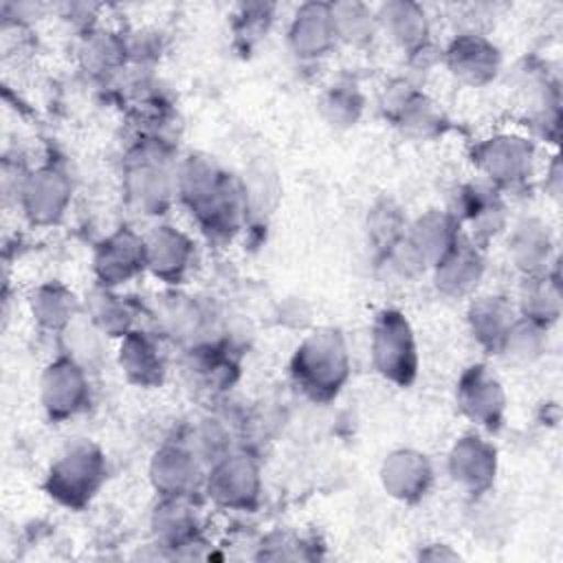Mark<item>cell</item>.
I'll return each instance as SVG.
<instances>
[{
	"label": "cell",
	"instance_id": "cell-1",
	"mask_svg": "<svg viewBox=\"0 0 563 563\" xmlns=\"http://www.w3.org/2000/svg\"><path fill=\"white\" fill-rule=\"evenodd\" d=\"M178 191L207 229L227 233L235 227L240 194L213 163L191 156L180 169Z\"/></svg>",
	"mask_w": 563,
	"mask_h": 563
},
{
	"label": "cell",
	"instance_id": "cell-2",
	"mask_svg": "<svg viewBox=\"0 0 563 563\" xmlns=\"http://www.w3.org/2000/svg\"><path fill=\"white\" fill-rule=\"evenodd\" d=\"M347 374L350 356L341 334L334 330H319L310 334L295 352L292 376L312 398L334 396Z\"/></svg>",
	"mask_w": 563,
	"mask_h": 563
},
{
	"label": "cell",
	"instance_id": "cell-3",
	"mask_svg": "<svg viewBox=\"0 0 563 563\" xmlns=\"http://www.w3.org/2000/svg\"><path fill=\"white\" fill-rule=\"evenodd\" d=\"M372 358L378 374L396 385L413 380L418 369L416 339L407 319L396 310H383L372 328Z\"/></svg>",
	"mask_w": 563,
	"mask_h": 563
},
{
	"label": "cell",
	"instance_id": "cell-4",
	"mask_svg": "<svg viewBox=\"0 0 563 563\" xmlns=\"http://www.w3.org/2000/svg\"><path fill=\"white\" fill-rule=\"evenodd\" d=\"M106 477L103 455L92 444H75L68 449L48 473V493L66 504L81 506L99 490Z\"/></svg>",
	"mask_w": 563,
	"mask_h": 563
},
{
	"label": "cell",
	"instance_id": "cell-5",
	"mask_svg": "<svg viewBox=\"0 0 563 563\" xmlns=\"http://www.w3.org/2000/svg\"><path fill=\"white\" fill-rule=\"evenodd\" d=\"M88 376L86 367L59 356L46 365L40 380V398L51 418L64 420L86 407L88 400Z\"/></svg>",
	"mask_w": 563,
	"mask_h": 563
},
{
	"label": "cell",
	"instance_id": "cell-6",
	"mask_svg": "<svg viewBox=\"0 0 563 563\" xmlns=\"http://www.w3.org/2000/svg\"><path fill=\"white\" fill-rule=\"evenodd\" d=\"M18 200L22 213L33 224H51L64 213L70 200V183L57 169L42 167L20 180Z\"/></svg>",
	"mask_w": 563,
	"mask_h": 563
},
{
	"label": "cell",
	"instance_id": "cell-7",
	"mask_svg": "<svg viewBox=\"0 0 563 563\" xmlns=\"http://www.w3.org/2000/svg\"><path fill=\"white\" fill-rule=\"evenodd\" d=\"M207 490L216 501L224 506H249L260 493L257 464L246 453H227L211 464L207 475Z\"/></svg>",
	"mask_w": 563,
	"mask_h": 563
},
{
	"label": "cell",
	"instance_id": "cell-8",
	"mask_svg": "<svg viewBox=\"0 0 563 563\" xmlns=\"http://www.w3.org/2000/svg\"><path fill=\"white\" fill-rule=\"evenodd\" d=\"M475 161L479 172L495 185H515L530 174L532 147L526 139L512 134H497L486 139L477 152Z\"/></svg>",
	"mask_w": 563,
	"mask_h": 563
},
{
	"label": "cell",
	"instance_id": "cell-9",
	"mask_svg": "<svg viewBox=\"0 0 563 563\" xmlns=\"http://www.w3.org/2000/svg\"><path fill=\"white\" fill-rule=\"evenodd\" d=\"M444 62L455 79L471 86H484L499 70V51L484 35L468 31L451 40L444 51Z\"/></svg>",
	"mask_w": 563,
	"mask_h": 563
},
{
	"label": "cell",
	"instance_id": "cell-10",
	"mask_svg": "<svg viewBox=\"0 0 563 563\" xmlns=\"http://www.w3.org/2000/svg\"><path fill=\"white\" fill-rule=\"evenodd\" d=\"M143 268H147L145 238L128 229L106 238L95 253V273L106 288L125 284Z\"/></svg>",
	"mask_w": 563,
	"mask_h": 563
},
{
	"label": "cell",
	"instance_id": "cell-11",
	"mask_svg": "<svg viewBox=\"0 0 563 563\" xmlns=\"http://www.w3.org/2000/svg\"><path fill=\"white\" fill-rule=\"evenodd\" d=\"M457 400L462 411L477 424L495 429L504 416L506 396L501 383L482 365L471 367L457 387Z\"/></svg>",
	"mask_w": 563,
	"mask_h": 563
},
{
	"label": "cell",
	"instance_id": "cell-12",
	"mask_svg": "<svg viewBox=\"0 0 563 563\" xmlns=\"http://www.w3.org/2000/svg\"><path fill=\"white\" fill-rule=\"evenodd\" d=\"M288 42L297 57L314 59L325 55L339 40L330 13V4L306 2L301 4L290 22Z\"/></svg>",
	"mask_w": 563,
	"mask_h": 563
},
{
	"label": "cell",
	"instance_id": "cell-13",
	"mask_svg": "<svg viewBox=\"0 0 563 563\" xmlns=\"http://www.w3.org/2000/svg\"><path fill=\"white\" fill-rule=\"evenodd\" d=\"M495 449L479 435H464L451 449V477L468 493H484L495 479Z\"/></svg>",
	"mask_w": 563,
	"mask_h": 563
},
{
	"label": "cell",
	"instance_id": "cell-14",
	"mask_svg": "<svg viewBox=\"0 0 563 563\" xmlns=\"http://www.w3.org/2000/svg\"><path fill=\"white\" fill-rule=\"evenodd\" d=\"M150 477L163 497H189L202 479L200 457L187 446H163L152 460Z\"/></svg>",
	"mask_w": 563,
	"mask_h": 563
},
{
	"label": "cell",
	"instance_id": "cell-15",
	"mask_svg": "<svg viewBox=\"0 0 563 563\" xmlns=\"http://www.w3.org/2000/svg\"><path fill=\"white\" fill-rule=\"evenodd\" d=\"M433 471L429 460L411 449H400L394 451L380 471V479L385 490H389V495L402 499V501H411L418 499L427 493L429 484H431Z\"/></svg>",
	"mask_w": 563,
	"mask_h": 563
},
{
	"label": "cell",
	"instance_id": "cell-16",
	"mask_svg": "<svg viewBox=\"0 0 563 563\" xmlns=\"http://www.w3.org/2000/svg\"><path fill=\"white\" fill-rule=\"evenodd\" d=\"M378 26L405 51L416 53L429 46V15L424 7L407 0L385 2L376 11Z\"/></svg>",
	"mask_w": 563,
	"mask_h": 563
},
{
	"label": "cell",
	"instance_id": "cell-17",
	"mask_svg": "<svg viewBox=\"0 0 563 563\" xmlns=\"http://www.w3.org/2000/svg\"><path fill=\"white\" fill-rule=\"evenodd\" d=\"M145 257L147 268L167 279H180L183 273L189 268V262L194 257V244L191 240L176 231L174 227H156L145 238Z\"/></svg>",
	"mask_w": 563,
	"mask_h": 563
},
{
	"label": "cell",
	"instance_id": "cell-18",
	"mask_svg": "<svg viewBox=\"0 0 563 563\" xmlns=\"http://www.w3.org/2000/svg\"><path fill=\"white\" fill-rule=\"evenodd\" d=\"M174 189L176 183H172L165 169L154 161H139L134 167H130L125 178V194L130 205L139 213L147 216L163 213Z\"/></svg>",
	"mask_w": 563,
	"mask_h": 563
},
{
	"label": "cell",
	"instance_id": "cell-19",
	"mask_svg": "<svg viewBox=\"0 0 563 563\" xmlns=\"http://www.w3.org/2000/svg\"><path fill=\"white\" fill-rule=\"evenodd\" d=\"M457 229L460 222L455 216L429 211L411 227V231L407 233V242L422 260V264L435 266L460 242Z\"/></svg>",
	"mask_w": 563,
	"mask_h": 563
},
{
	"label": "cell",
	"instance_id": "cell-20",
	"mask_svg": "<svg viewBox=\"0 0 563 563\" xmlns=\"http://www.w3.org/2000/svg\"><path fill=\"white\" fill-rule=\"evenodd\" d=\"M484 273V260L475 244L457 242L438 264H435V284L444 295L462 297L468 295Z\"/></svg>",
	"mask_w": 563,
	"mask_h": 563
},
{
	"label": "cell",
	"instance_id": "cell-21",
	"mask_svg": "<svg viewBox=\"0 0 563 563\" xmlns=\"http://www.w3.org/2000/svg\"><path fill=\"white\" fill-rule=\"evenodd\" d=\"M119 365L132 383L154 385L163 376V356L158 345L143 332H128L119 347Z\"/></svg>",
	"mask_w": 563,
	"mask_h": 563
},
{
	"label": "cell",
	"instance_id": "cell-22",
	"mask_svg": "<svg viewBox=\"0 0 563 563\" xmlns=\"http://www.w3.org/2000/svg\"><path fill=\"white\" fill-rule=\"evenodd\" d=\"M468 321H471L473 336L482 345L497 350L515 319H512V308L504 297H479L471 306Z\"/></svg>",
	"mask_w": 563,
	"mask_h": 563
},
{
	"label": "cell",
	"instance_id": "cell-23",
	"mask_svg": "<svg viewBox=\"0 0 563 563\" xmlns=\"http://www.w3.org/2000/svg\"><path fill=\"white\" fill-rule=\"evenodd\" d=\"M550 246H552L550 235L541 222L523 220L521 224L515 227L510 251H512L515 264L521 271H526L530 275L543 273V268L548 266L545 262H548Z\"/></svg>",
	"mask_w": 563,
	"mask_h": 563
},
{
	"label": "cell",
	"instance_id": "cell-24",
	"mask_svg": "<svg viewBox=\"0 0 563 563\" xmlns=\"http://www.w3.org/2000/svg\"><path fill=\"white\" fill-rule=\"evenodd\" d=\"M336 40L347 44H365L378 29L376 11L363 2H334L330 4Z\"/></svg>",
	"mask_w": 563,
	"mask_h": 563
},
{
	"label": "cell",
	"instance_id": "cell-25",
	"mask_svg": "<svg viewBox=\"0 0 563 563\" xmlns=\"http://www.w3.org/2000/svg\"><path fill=\"white\" fill-rule=\"evenodd\" d=\"M33 317L51 330H64L77 314H75V297L64 286L46 284L40 286L31 297Z\"/></svg>",
	"mask_w": 563,
	"mask_h": 563
},
{
	"label": "cell",
	"instance_id": "cell-26",
	"mask_svg": "<svg viewBox=\"0 0 563 563\" xmlns=\"http://www.w3.org/2000/svg\"><path fill=\"white\" fill-rule=\"evenodd\" d=\"M99 334H103L92 321L88 323H77V319H73L64 330H62V339H64V354L70 361L79 363L81 367H88L90 363H95L99 358Z\"/></svg>",
	"mask_w": 563,
	"mask_h": 563
},
{
	"label": "cell",
	"instance_id": "cell-27",
	"mask_svg": "<svg viewBox=\"0 0 563 563\" xmlns=\"http://www.w3.org/2000/svg\"><path fill=\"white\" fill-rule=\"evenodd\" d=\"M508 361H532L541 350V325L530 319H515L499 347Z\"/></svg>",
	"mask_w": 563,
	"mask_h": 563
},
{
	"label": "cell",
	"instance_id": "cell-28",
	"mask_svg": "<svg viewBox=\"0 0 563 563\" xmlns=\"http://www.w3.org/2000/svg\"><path fill=\"white\" fill-rule=\"evenodd\" d=\"M523 317L545 325L548 321L556 319L559 314V286L556 282H550L548 277L530 279L528 290L523 292Z\"/></svg>",
	"mask_w": 563,
	"mask_h": 563
},
{
	"label": "cell",
	"instance_id": "cell-29",
	"mask_svg": "<svg viewBox=\"0 0 563 563\" xmlns=\"http://www.w3.org/2000/svg\"><path fill=\"white\" fill-rule=\"evenodd\" d=\"M161 319L165 323V330L172 336H178L183 341H191L200 336L205 328V312L194 301H187L185 297H174L165 306Z\"/></svg>",
	"mask_w": 563,
	"mask_h": 563
},
{
	"label": "cell",
	"instance_id": "cell-30",
	"mask_svg": "<svg viewBox=\"0 0 563 563\" xmlns=\"http://www.w3.org/2000/svg\"><path fill=\"white\" fill-rule=\"evenodd\" d=\"M90 321L110 336H125L130 330V321L132 314L128 310V306L123 301H119V297H112L110 292H101L97 297V301H92L90 306Z\"/></svg>",
	"mask_w": 563,
	"mask_h": 563
},
{
	"label": "cell",
	"instance_id": "cell-31",
	"mask_svg": "<svg viewBox=\"0 0 563 563\" xmlns=\"http://www.w3.org/2000/svg\"><path fill=\"white\" fill-rule=\"evenodd\" d=\"M323 110L332 125H354L361 112V97L354 86L336 84L323 99Z\"/></svg>",
	"mask_w": 563,
	"mask_h": 563
}]
</instances>
